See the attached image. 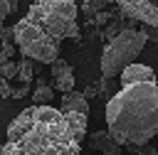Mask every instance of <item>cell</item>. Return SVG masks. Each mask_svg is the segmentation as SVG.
<instances>
[{"instance_id":"cell-1","label":"cell","mask_w":158,"mask_h":155,"mask_svg":"<svg viewBox=\"0 0 158 155\" xmlns=\"http://www.w3.org/2000/svg\"><path fill=\"white\" fill-rule=\"evenodd\" d=\"M106 103V130L118 145H146L158 135V81L151 66L128 64Z\"/></svg>"},{"instance_id":"cell-2","label":"cell","mask_w":158,"mask_h":155,"mask_svg":"<svg viewBox=\"0 0 158 155\" xmlns=\"http://www.w3.org/2000/svg\"><path fill=\"white\" fill-rule=\"evenodd\" d=\"M86 116L52 106H30L7 125L0 155H81Z\"/></svg>"},{"instance_id":"cell-3","label":"cell","mask_w":158,"mask_h":155,"mask_svg":"<svg viewBox=\"0 0 158 155\" xmlns=\"http://www.w3.org/2000/svg\"><path fill=\"white\" fill-rule=\"evenodd\" d=\"M77 22L74 0H35L12 27L15 47L40 64H52L59 59V47L69 37V27Z\"/></svg>"},{"instance_id":"cell-4","label":"cell","mask_w":158,"mask_h":155,"mask_svg":"<svg viewBox=\"0 0 158 155\" xmlns=\"http://www.w3.org/2000/svg\"><path fill=\"white\" fill-rule=\"evenodd\" d=\"M146 42H148L146 30H123L121 34L111 37L99 59V69H101L104 79H114L128 64H133L136 57L141 54V49L146 47Z\"/></svg>"},{"instance_id":"cell-5","label":"cell","mask_w":158,"mask_h":155,"mask_svg":"<svg viewBox=\"0 0 158 155\" xmlns=\"http://www.w3.org/2000/svg\"><path fill=\"white\" fill-rule=\"evenodd\" d=\"M109 2V0H106ZM118 2L121 12L131 20H141L143 25L148 27H156L158 30V7L151 2V0H114Z\"/></svg>"},{"instance_id":"cell-6","label":"cell","mask_w":158,"mask_h":155,"mask_svg":"<svg viewBox=\"0 0 158 155\" xmlns=\"http://www.w3.org/2000/svg\"><path fill=\"white\" fill-rule=\"evenodd\" d=\"M49 66H52V89H57L62 93L74 91V69L64 59H57Z\"/></svg>"},{"instance_id":"cell-7","label":"cell","mask_w":158,"mask_h":155,"mask_svg":"<svg viewBox=\"0 0 158 155\" xmlns=\"http://www.w3.org/2000/svg\"><path fill=\"white\" fill-rule=\"evenodd\" d=\"M89 143L94 150L104 153V155H121V145L111 138L109 130H96V133H89Z\"/></svg>"},{"instance_id":"cell-8","label":"cell","mask_w":158,"mask_h":155,"mask_svg":"<svg viewBox=\"0 0 158 155\" xmlns=\"http://www.w3.org/2000/svg\"><path fill=\"white\" fill-rule=\"evenodd\" d=\"M59 111H67V113H89V101L79 93V91H67L62 93V101H59Z\"/></svg>"},{"instance_id":"cell-9","label":"cell","mask_w":158,"mask_h":155,"mask_svg":"<svg viewBox=\"0 0 158 155\" xmlns=\"http://www.w3.org/2000/svg\"><path fill=\"white\" fill-rule=\"evenodd\" d=\"M52 98H54V89L40 81V84L35 86V93H32V101H35L32 106H49Z\"/></svg>"},{"instance_id":"cell-10","label":"cell","mask_w":158,"mask_h":155,"mask_svg":"<svg viewBox=\"0 0 158 155\" xmlns=\"http://www.w3.org/2000/svg\"><path fill=\"white\" fill-rule=\"evenodd\" d=\"M17 76H20L25 84L32 79V59H27V57L20 59V64H17Z\"/></svg>"},{"instance_id":"cell-11","label":"cell","mask_w":158,"mask_h":155,"mask_svg":"<svg viewBox=\"0 0 158 155\" xmlns=\"http://www.w3.org/2000/svg\"><path fill=\"white\" fill-rule=\"evenodd\" d=\"M104 5H106V0H84L81 12H84V15H99Z\"/></svg>"},{"instance_id":"cell-12","label":"cell","mask_w":158,"mask_h":155,"mask_svg":"<svg viewBox=\"0 0 158 155\" xmlns=\"http://www.w3.org/2000/svg\"><path fill=\"white\" fill-rule=\"evenodd\" d=\"M17 5H20V0H0V22H2L7 15H12V12L17 10Z\"/></svg>"},{"instance_id":"cell-13","label":"cell","mask_w":158,"mask_h":155,"mask_svg":"<svg viewBox=\"0 0 158 155\" xmlns=\"http://www.w3.org/2000/svg\"><path fill=\"white\" fill-rule=\"evenodd\" d=\"M0 76H2L5 81L15 79V76H17V64H15V62H5V64L0 66Z\"/></svg>"},{"instance_id":"cell-14","label":"cell","mask_w":158,"mask_h":155,"mask_svg":"<svg viewBox=\"0 0 158 155\" xmlns=\"http://www.w3.org/2000/svg\"><path fill=\"white\" fill-rule=\"evenodd\" d=\"M81 96H84L86 101H89V98H94V96H99V86H96V84H91V86H86V91H84Z\"/></svg>"},{"instance_id":"cell-15","label":"cell","mask_w":158,"mask_h":155,"mask_svg":"<svg viewBox=\"0 0 158 155\" xmlns=\"http://www.w3.org/2000/svg\"><path fill=\"white\" fill-rule=\"evenodd\" d=\"M138 155H158V150L146 143V145H138Z\"/></svg>"},{"instance_id":"cell-16","label":"cell","mask_w":158,"mask_h":155,"mask_svg":"<svg viewBox=\"0 0 158 155\" xmlns=\"http://www.w3.org/2000/svg\"><path fill=\"white\" fill-rule=\"evenodd\" d=\"M0 96H12V89L7 86V81L0 76Z\"/></svg>"},{"instance_id":"cell-17","label":"cell","mask_w":158,"mask_h":155,"mask_svg":"<svg viewBox=\"0 0 158 155\" xmlns=\"http://www.w3.org/2000/svg\"><path fill=\"white\" fill-rule=\"evenodd\" d=\"M106 20H109V15H106V12H99V15H96V22H99V25H101V22H106Z\"/></svg>"},{"instance_id":"cell-18","label":"cell","mask_w":158,"mask_h":155,"mask_svg":"<svg viewBox=\"0 0 158 155\" xmlns=\"http://www.w3.org/2000/svg\"><path fill=\"white\" fill-rule=\"evenodd\" d=\"M5 62H10V57H7V54H5V52H2V49H0V66H2V64H5Z\"/></svg>"},{"instance_id":"cell-19","label":"cell","mask_w":158,"mask_h":155,"mask_svg":"<svg viewBox=\"0 0 158 155\" xmlns=\"http://www.w3.org/2000/svg\"><path fill=\"white\" fill-rule=\"evenodd\" d=\"M151 37H153V39L158 42V30H156V34H148V39H151Z\"/></svg>"},{"instance_id":"cell-20","label":"cell","mask_w":158,"mask_h":155,"mask_svg":"<svg viewBox=\"0 0 158 155\" xmlns=\"http://www.w3.org/2000/svg\"><path fill=\"white\" fill-rule=\"evenodd\" d=\"M2 30H5V27H2V22H0V37H2Z\"/></svg>"}]
</instances>
